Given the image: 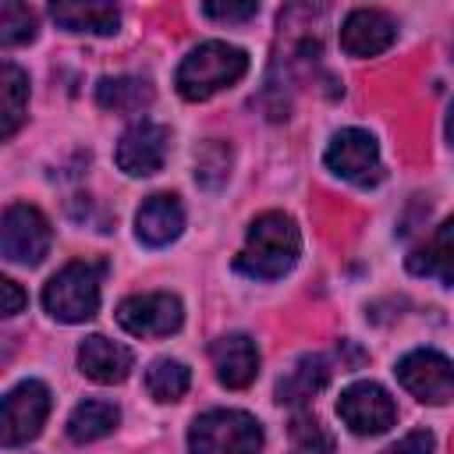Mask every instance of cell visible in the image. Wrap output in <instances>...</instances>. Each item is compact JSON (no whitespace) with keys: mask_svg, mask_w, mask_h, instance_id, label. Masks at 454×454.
Masks as SVG:
<instances>
[{"mask_svg":"<svg viewBox=\"0 0 454 454\" xmlns=\"http://www.w3.org/2000/svg\"><path fill=\"white\" fill-rule=\"evenodd\" d=\"M298 252H301V234H298L294 220L280 209H270L248 223V234H245V245H241L234 266L245 277L277 280L298 262Z\"/></svg>","mask_w":454,"mask_h":454,"instance_id":"cell-1","label":"cell"},{"mask_svg":"<svg viewBox=\"0 0 454 454\" xmlns=\"http://www.w3.org/2000/svg\"><path fill=\"white\" fill-rule=\"evenodd\" d=\"M245 71H248L245 50L220 43V39H209V43H199L195 50H188V57L177 64L174 85L184 99L199 103V99H209V96L231 89L234 82H241Z\"/></svg>","mask_w":454,"mask_h":454,"instance_id":"cell-2","label":"cell"},{"mask_svg":"<svg viewBox=\"0 0 454 454\" xmlns=\"http://www.w3.org/2000/svg\"><path fill=\"white\" fill-rule=\"evenodd\" d=\"M192 454H259L262 426L241 408H209L188 429Z\"/></svg>","mask_w":454,"mask_h":454,"instance_id":"cell-3","label":"cell"},{"mask_svg":"<svg viewBox=\"0 0 454 454\" xmlns=\"http://www.w3.org/2000/svg\"><path fill=\"white\" fill-rule=\"evenodd\" d=\"M99 277L103 262L74 259L64 270H57L43 287V305L60 323H85L99 309Z\"/></svg>","mask_w":454,"mask_h":454,"instance_id":"cell-4","label":"cell"},{"mask_svg":"<svg viewBox=\"0 0 454 454\" xmlns=\"http://www.w3.org/2000/svg\"><path fill=\"white\" fill-rule=\"evenodd\" d=\"M323 160H326V167L337 177H344V181H351L358 188H369V184H380L383 181L380 145H376V138L365 128H340L330 138Z\"/></svg>","mask_w":454,"mask_h":454,"instance_id":"cell-5","label":"cell"},{"mask_svg":"<svg viewBox=\"0 0 454 454\" xmlns=\"http://www.w3.org/2000/svg\"><path fill=\"white\" fill-rule=\"evenodd\" d=\"M50 220L28 206V202H11L0 220V252L7 262L35 266L50 252Z\"/></svg>","mask_w":454,"mask_h":454,"instance_id":"cell-6","label":"cell"},{"mask_svg":"<svg viewBox=\"0 0 454 454\" xmlns=\"http://www.w3.org/2000/svg\"><path fill=\"white\" fill-rule=\"evenodd\" d=\"M50 415V390L39 380H21L18 387L7 390L4 408H0V443L4 447H21L39 436L43 422Z\"/></svg>","mask_w":454,"mask_h":454,"instance_id":"cell-7","label":"cell"},{"mask_svg":"<svg viewBox=\"0 0 454 454\" xmlns=\"http://www.w3.org/2000/svg\"><path fill=\"white\" fill-rule=\"evenodd\" d=\"M397 380L422 404H450L454 401V362L433 348H415L397 362Z\"/></svg>","mask_w":454,"mask_h":454,"instance_id":"cell-8","label":"cell"},{"mask_svg":"<svg viewBox=\"0 0 454 454\" xmlns=\"http://www.w3.org/2000/svg\"><path fill=\"white\" fill-rule=\"evenodd\" d=\"M181 319H184L181 298L170 294V291L128 294L117 305V323L135 337H167L181 326Z\"/></svg>","mask_w":454,"mask_h":454,"instance_id":"cell-9","label":"cell"},{"mask_svg":"<svg viewBox=\"0 0 454 454\" xmlns=\"http://www.w3.org/2000/svg\"><path fill=\"white\" fill-rule=\"evenodd\" d=\"M337 415H340V422H344L351 433H358V436H376V433H387V429L394 426L397 404H394V397H390L380 383L362 380V383H351V387L340 394Z\"/></svg>","mask_w":454,"mask_h":454,"instance_id":"cell-10","label":"cell"},{"mask_svg":"<svg viewBox=\"0 0 454 454\" xmlns=\"http://www.w3.org/2000/svg\"><path fill=\"white\" fill-rule=\"evenodd\" d=\"M167 153H170V128H163L156 121H135L121 135L114 160H117V167L124 174L149 177L167 163Z\"/></svg>","mask_w":454,"mask_h":454,"instance_id":"cell-11","label":"cell"},{"mask_svg":"<svg viewBox=\"0 0 454 454\" xmlns=\"http://www.w3.org/2000/svg\"><path fill=\"white\" fill-rule=\"evenodd\" d=\"M397 35V25L380 7H355L340 25V50L348 57H376L383 53Z\"/></svg>","mask_w":454,"mask_h":454,"instance_id":"cell-12","label":"cell"},{"mask_svg":"<svg viewBox=\"0 0 454 454\" xmlns=\"http://www.w3.org/2000/svg\"><path fill=\"white\" fill-rule=\"evenodd\" d=\"M209 358L216 369V380L231 390H241L259 372V348L248 333H223L209 344Z\"/></svg>","mask_w":454,"mask_h":454,"instance_id":"cell-13","label":"cell"},{"mask_svg":"<svg viewBox=\"0 0 454 454\" xmlns=\"http://www.w3.org/2000/svg\"><path fill=\"white\" fill-rule=\"evenodd\" d=\"M181 231H184V206L177 202V195H167V192L149 195L135 213V234L149 248L170 245Z\"/></svg>","mask_w":454,"mask_h":454,"instance_id":"cell-14","label":"cell"},{"mask_svg":"<svg viewBox=\"0 0 454 454\" xmlns=\"http://www.w3.org/2000/svg\"><path fill=\"white\" fill-rule=\"evenodd\" d=\"M131 365H135L131 348H124L103 333H92L78 344V369L92 383H121V380H128Z\"/></svg>","mask_w":454,"mask_h":454,"instance_id":"cell-15","label":"cell"},{"mask_svg":"<svg viewBox=\"0 0 454 454\" xmlns=\"http://www.w3.org/2000/svg\"><path fill=\"white\" fill-rule=\"evenodd\" d=\"M408 270L415 277H433L443 287H454V213L408 255Z\"/></svg>","mask_w":454,"mask_h":454,"instance_id":"cell-16","label":"cell"},{"mask_svg":"<svg viewBox=\"0 0 454 454\" xmlns=\"http://www.w3.org/2000/svg\"><path fill=\"white\" fill-rule=\"evenodd\" d=\"M330 380V358L319 351L298 355L294 365L277 380V401L280 404H305L309 397H316Z\"/></svg>","mask_w":454,"mask_h":454,"instance_id":"cell-17","label":"cell"},{"mask_svg":"<svg viewBox=\"0 0 454 454\" xmlns=\"http://www.w3.org/2000/svg\"><path fill=\"white\" fill-rule=\"evenodd\" d=\"M96 103L114 114H138L153 103V85L138 74H106L96 82Z\"/></svg>","mask_w":454,"mask_h":454,"instance_id":"cell-18","label":"cell"},{"mask_svg":"<svg viewBox=\"0 0 454 454\" xmlns=\"http://www.w3.org/2000/svg\"><path fill=\"white\" fill-rule=\"evenodd\" d=\"M53 21L67 32H92V35H110L121 25V11L114 4H53L50 7Z\"/></svg>","mask_w":454,"mask_h":454,"instance_id":"cell-19","label":"cell"},{"mask_svg":"<svg viewBox=\"0 0 454 454\" xmlns=\"http://www.w3.org/2000/svg\"><path fill=\"white\" fill-rule=\"evenodd\" d=\"M25 110H28V74L4 60L0 67V138H11L21 121H25Z\"/></svg>","mask_w":454,"mask_h":454,"instance_id":"cell-20","label":"cell"},{"mask_svg":"<svg viewBox=\"0 0 454 454\" xmlns=\"http://www.w3.org/2000/svg\"><path fill=\"white\" fill-rule=\"evenodd\" d=\"M117 422H121V411L114 401H82L67 419V436L74 443H92V440L114 433Z\"/></svg>","mask_w":454,"mask_h":454,"instance_id":"cell-21","label":"cell"},{"mask_svg":"<svg viewBox=\"0 0 454 454\" xmlns=\"http://www.w3.org/2000/svg\"><path fill=\"white\" fill-rule=\"evenodd\" d=\"M188 383H192V372L184 362L177 358H156L149 369H145V390L156 397V401H181L188 394Z\"/></svg>","mask_w":454,"mask_h":454,"instance_id":"cell-22","label":"cell"},{"mask_svg":"<svg viewBox=\"0 0 454 454\" xmlns=\"http://www.w3.org/2000/svg\"><path fill=\"white\" fill-rule=\"evenodd\" d=\"M231 163H234V149L223 138H209L199 153H195V181L209 192L223 188L231 177Z\"/></svg>","mask_w":454,"mask_h":454,"instance_id":"cell-23","label":"cell"},{"mask_svg":"<svg viewBox=\"0 0 454 454\" xmlns=\"http://www.w3.org/2000/svg\"><path fill=\"white\" fill-rule=\"evenodd\" d=\"M291 454H333V436L316 415H294L291 422Z\"/></svg>","mask_w":454,"mask_h":454,"instance_id":"cell-24","label":"cell"},{"mask_svg":"<svg viewBox=\"0 0 454 454\" xmlns=\"http://www.w3.org/2000/svg\"><path fill=\"white\" fill-rule=\"evenodd\" d=\"M35 11H28L25 4H0V43L4 46H18V43H32L35 39Z\"/></svg>","mask_w":454,"mask_h":454,"instance_id":"cell-25","label":"cell"},{"mask_svg":"<svg viewBox=\"0 0 454 454\" xmlns=\"http://www.w3.org/2000/svg\"><path fill=\"white\" fill-rule=\"evenodd\" d=\"M206 18L213 21H223V25H241V21H252L259 14V4H202L199 7Z\"/></svg>","mask_w":454,"mask_h":454,"instance_id":"cell-26","label":"cell"},{"mask_svg":"<svg viewBox=\"0 0 454 454\" xmlns=\"http://www.w3.org/2000/svg\"><path fill=\"white\" fill-rule=\"evenodd\" d=\"M433 450H436L433 433H429V429H415V433L401 436L397 443H390L383 454H433Z\"/></svg>","mask_w":454,"mask_h":454,"instance_id":"cell-27","label":"cell"},{"mask_svg":"<svg viewBox=\"0 0 454 454\" xmlns=\"http://www.w3.org/2000/svg\"><path fill=\"white\" fill-rule=\"evenodd\" d=\"M25 301H28L25 291H21L11 277H4V280H0V316H18V312L25 309Z\"/></svg>","mask_w":454,"mask_h":454,"instance_id":"cell-28","label":"cell"},{"mask_svg":"<svg viewBox=\"0 0 454 454\" xmlns=\"http://www.w3.org/2000/svg\"><path fill=\"white\" fill-rule=\"evenodd\" d=\"M447 142L454 145V103H450V110H447Z\"/></svg>","mask_w":454,"mask_h":454,"instance_id":"cell-29","label":"cell"}]
</instances>
